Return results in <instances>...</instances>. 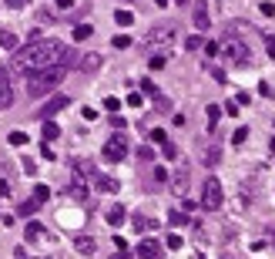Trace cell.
Here are the masks:
<instances>
[{"label":"cell","mask_w":275,"mask_h":259,"mask_svg":"<svg viewBox=\"0 0 275 259\" xmlns=\"http://www.w3.org/2000/svg\"><path fill=\"white\" fill-rule=\"evenodd\" d=\"M0 47H4V51H17V37H14L11 31H0Z\"/></svg>","instance_id":"22"},{"label":"cell","mask_w":275,"mask_h":259,"mask_svg":"<svg viewBox=\"0 0 275 259\" xmlns=\"http://www.w3.org/2000/svg\"><path fill=\"white\" fill-rule=\"evenodd\" d=\"M141 91H144V94H158V88H154V81H141Z\"/></svg>","instance_id":"43"},{"label":"cell","mask_w":275,"mask_h":259,"mask_svg":"<svg viewBox=\"0 0 275 259\" xmlns=\"http://www.w3.org/2000/svg\"><path fill=\"white\" fill-rule=\"evenodd\" d=\"M94 189H98V192H108V195H114V192L121 189V185H118V179H111V175H94Z\"/></svg>","instance_id":"14"},{"label":"cell","mask_w":275,"mask_h":259,"mask_svg":"<svg viewBox=\"0 0 275 259\" xmlns=\"http://www.w3.org/2000/svg\"><path fill=\"white\" fill-rule=\"evenodd\" d=\"M138 158H141V162H151V158H154V148L151 145H141V148H138Z\"/></svg>","instance_id":"33"},{"label":"cell","mask_w":275,"mask_h":259,"mask_svg":"<svg viewBox=\"0 0 275 259\" xmlns=\"http://www.w3.org/2000/svg\"><path fill=\"white\" fill-rule=\"evenodd\" d=\"M24 172H27V175H37V162H31V158H24Z\"/></svg>","instance_id":"41"},{"label":"cell","mask_w":275,"mask_h":259,"mask_svg":"<svg viewBox=\"0 0 275 259\" xmlns=\"http://www.w3.org/2000/svg\"><path fill=\"white\" fill-rule=\"evenodd\" d=\"M0 195H4V199L11 195V182H7V179H0Z\"/></svg>","instance_id":"47"},{"label":"cell","mask_w":275,"mask_h":259,"mask_svg":"<svg viewBox=\"0 0 275 259\" xmlns=\"http://www.w3.org/2000/svg\"><path fill=\"white\" fill-rule=\"evenodd\" d=\"M168 222L175 225V229H181V225H188V215L181 209H175V212H168Z\"/></svg>","instance_id":"23"},{"label":"cell","mask_w":275,"mask_h":259,"mask_svg":"<svg viewBox=\"0 0 275 259\" xmlns=\"http://www.w3.org/2000/svg\"><path fill=\"white\" fill-rule=\"evenodd\" d=\"M154 108H158V111H168V108H171V101H168L165 94H154Z\"/></svg>","instance_id":"34"},{"label":"cell","mask_w":275,"mask_h":259,"mask_svg":"<svg viewBox=\"0 0 275 259\" xmlns=\"http://www.w3.org/2000/svg\"><path fill=\"white\" fill-rule=\"evenodd\" d=\"M165 242H168V249H181V246H185V239L178 236V232H171V236H168Z\"/></svg>","instance_id":"32"},{"label":"cell","mask_w":275,"mask_h":259,"mask_svg":"<svg viewBox=\"0 0 275 259\" xmlns=\"http://www.w3.org/2000/svg\"><path fill=\"white\" fill-rule=\"evenodd\" d=\"M265 51H268V57H275V37L265 34Z\"/></svg>","instance_id":"40"},{"label":"cell","mask_w":275,"mask_h":259,"mask_svg":"<svg viewBox=\"0 0 275 259\" xmlns=\"http://www.w3.org/2000/svg\"><path fill=\"white\" fill-rule=\"evenodd\" d=\"M111 124H114V128L121 132V128H124V118H121V114H111Z\"/></svg>","instance_id":"49"},{"label":"cell","mask_w":275,"mask_h":259,"mask_svg":"<svg viewBox=\"0 0 275 259\" xmlns=\"http://www.w3.org/2000/svg\"><path fill=\"white\" fill-rule=\"evenodd\" d=\"M205 111H208V135H215V128H218V118H221V108H218V104H208Z\"/></svg>","instance_id":"19"},{"label":"cell","mask_w":275,"mask_h":259,"mask_svg":"<svg viewBox=\"0 0 275 259\" xmlns=\"http://www.w3.org/2000/svg\"><path fill=\"white\" fill-rule=\"evenodd\" d=\"M235 101H238V104H248V101H252V94H248V91H238V94H235Z\"/></svg>","instance_id":"45"},{"label":"cell","mask_w":275,"mask_h":259,"mask_svg":"<svg viewBox=\"0 0 275 259\" xmlns=\"http://www.w3.org/2000/svg\"><path fill=\"white\" fill-rule=\"evenodd\" d=\"M34 199H37V202L44 205L47 199H51V189H47V185H34Z\"/></svg>","instance_id":"28"},{"label":"cell","mask_w":275,"mask_h":259,"mask_svg":"<svg viewBox=\"0 0 275 259\" xmlns=\"http://www.w3.org/2000/svg\"><path fill=\"white\" fill-rule=\"evenodd\" d=\"M151 142H154V145H165L168 138H165V132H161V128H154V132H151Z\"/></svg>","instance_id":"39"},{"label":"cell","mask_w":275,"mask_h":259,"mask_svg":"<svg viewBox=\"0 0 275 259\" xmlns=\"http://www.w3.org/2000/svg\"><path fill=\"white\" fill-rule=\"evenodd\" d=\"M74 175H77V179H81V175H84V179H94L98 172H94V165L84 158V162H77V165H74Z\"/></svg>","instance_id":"20"},{"label":"cell","mask_w":275,"mask_h":259,"mask_svg":"<svg viewBox=\"0 0 275 259\" xmlns=\"http://www.w3.org/2000/svg\"><path fill=\"white\" fill-rule=\"evenodd\" d=\"M258 11H262L265 17H275V4H262V7H258Z\"/></svg>","instance_id":"46"},{"label":"cell","mask_w":275,"mask_h":259,"mask_svg":"<svg viewBox=\"0 0 275 259\" xmlns=\"http://www.w3.org/2000/svg\"><path fill=\"white\" fill-rule=\"evenodd\" d=\"M37 209H41V202H37V199H34V195H31L27 202H21V209H17V215H27V219H31V215L37 212Z\"/></svg>","instance_id":"21"},{"label":"cell","mask_w":275,"mask_h":259,"mask_svg":"<svg viewBox=\"0 0 275 259\" xmlns=\"http://www.w3.org/2000/svg\"><path fill=\"white\" fill-rule=\"evenodd\" d=\"M154 4H158V7H165V4H168V0H154Z\"/></svg>","instance_id":"54"},{"label":"cell","mask_w":275,"mask_h":259,"mask_svg":"<svg viewBox=\"0 0 275 259\" xmlns=\"http://www.w3.org/2000/svg\"><path fill=\"white\" fill-rule=\"evenodd\" d=\"M14 104V88H11V71L0 68V108H11Z\"/></svg>","instance_id":"9"},{"label":"cell","mask_w":275,"mask_h":259,"mask_svg":"<svg viewBox=\"0 0 275 259\" xmlns=\"http://www.w3.org/2000/svg\"><path fill=\"white\" fill-rule=\"evenodd\" d=\"M74 249H77V252H84V256H91V252L98 249V242H94L91 236H77L74 239Z\"/></svg>","instance_id":"16"},{"label":"cell","mask_w":275,"mask_h":259,"mask_svg":"<svg viewBox=\"0 0 275 259\" xmlns=\"http://www.w3.org/2000/svg\"><path fill=\"white\" fill-rule=\"evenodd\" d=\"M138 256L141 259H158L161 256V242H158V239H141V242H138Z\"/></svg>","instance_id":"12"},{"label":"cell","mask_w":275,"mask_h":259,"mask_svg":"<svg viewBox=\"0 0 275 259\" xmlns=\"http://www.w3.org/2000/svg\"><path fill=\"white\" fill-rule=\"evenodd\" d=\"M77 64V51L57 37H37V41H27V47H21L11 61V74H21V78H31V74H41L47 68H74Z\"/></svg>","instance_id":"1"},{"label":"cell","mask_w":275,"mask_h":259,"mask_svg":"<svg viewBox=\"0 0 275 259\" xmlns=\"http://www.w3.org/2000/svg\"><path fill=\"white\" fill-rule=\"evenodd\" d=\"M24 239H27V242H47V229H44L41 222H27Z\"/></svg>","instance_id":"13"},{"label":"cell","mask_w":275,"mask_h":259,"mask_svg":"<svg viewBox=\"0 0 275 259\" xmlns=\"http://www.w3.org/2000/svg\"><path fill=\"white\" fill-rule=\"evenodd\" d=\"M268 152H272V155H275V138H272V142H268Z\"/></svg>","instance_id":"53"},{"label":"cell","mask_w":275,"mask_h":259,"mask_svg":"<svg viewBox=\"0 0 275 259\" xmlns=\"http://www.w3.org/2000/svg\"><path fill=\"white\" fill-rule=\"evenodd\" d=\"M101 155H104V162H124V155H128V135H111L108 142H104V148H101Z\"/></svg>","instance_id":"5"},{"label":"cell","mask_w":275,"mask_h":259,"mask_svg":"<svg viewBox=\"0 0 275 259\" xmlns=\"http://www.w3.org/2000/svg\"><path fill=\"white\" fill-rule=\"evenodd\" d=\"M91 34H94V27H91V24H77V27H74V41H88Z\"/></svg>","instance_id":"24"},{"label":"cell","mask_w":275,"mask_h":259,"mask_svg":"<svg viewBox=\"0 0 275 259\" xmlns=\"http://www.w3.org/2000/svg\"><path fill=\"white\" fill-rule=\"evenodd\" d=\"M7 7H11V11H21V7H24V0H7Z\"/></svg>","instance_id":"51"},{"label":"cell","mask_w":275,"mask_h":259,"mask_svg":"<svg viewBox=\"0 0 275 259\" xmlns=\"http://www.w3.org/2000/svg\"><path fill=\"white\" fill-rule=\"evenodd\" d=\"M218 57L228 64V68H245V64L252 61V51H248V44H245L242 37L231 31V34H225L218 41Z\"/></svg>","instance_id":"2"},{"label":"cell","mask_w":275,"mask_h":259,"mask_svg":"<svg viewBox=\"0 0 275 259\" xmlns=\"http://www.w3.org/2000/svg\"><path fill=\"white\" fill-rule=\"evenodd\" d=\"M175 155H178V148L171 142H165V158H175Z\"/></svg>","instance_id":"48"},{"label":"cell","mask_w":275,"mask_h":259,"mask_svg":"<svg viewBox=\"0 0 275 259\" xmlns=\"http://www.w3.org/2000/svg\"><path fill=\"white\" fill-rule=\"evenodd\" d=\"M67 104H71V98H67V94H57V98H51V101H47L44 108H41V121L54 118V114L61 111V108H67Z\"/></svg>","instance_id":"10"},{"label":"cell","mask_w":275,"mask_h":259,"mask_svg":"<svg viewBox=\"0 0 275 259\" xmlns=\"http://www.w3.org/2000/svg\"><path fill=\"white\" fill-rule=\"evenodd\" d=\"M124 215H128V212H124V205H111L104 219H108V225H121V222H124Z\"/></svg>","instance_id":"17"},{"label":"cell","mask_w":275,"mask_h":259,"mask_svg":"<svg viewBox=\"0 0 275 259\" xmlns=\"http://www.w3.org/2000/svg\"><path fill=\"white\" fill-rule=\"evenodd\" d=\"M111 44L118 47V51H124V47H131V37H128V34H118L114 41H111Z\"/></svg>","instance_id":"31"},{"label":"cell","mask_w":275,"mask_h":259,"mask_svg":"<svg viewBox=\"0 0 275 259\" xmlns=\"http://www.w3.org/2000/svg\"><path fill=\"white\" fill-rule=\"evenodd\" d=\"M7 142H11V145H27V142H31V135H27V132H11V135H7Z\"/></svg>","instance_id":"25"},{"label":"cell","mask_w":275,"mask_h":259,"mask_svg":"<svg viewBox=\"0 0 275 259\" xmlns=\"http://www.w3.org/2000/svg\"><path fill=\"white\" fill-rule=\"evenodd\" d=\"M245 138H248V128H235V135H231V145H242Z\"/></svg>","instance_id":"35"},{"label":"cell","mask_w":275,"mask_h":259,"mask_svg":"<svg viewBox=\"0 0 275 259\" xmlns=\"http://www.w3.org/2000/svg\"><path fill=\"white\" fill-rule=\"evenodd\" d=\"M171 185H175L178 195H185V192H188V169H178L175 175H171Z\"/></svg>","instance_id":"15"},{"label":"cell","mask_w":275,"mask_h":259,"mask_svg":"<svg viewBox=\"0 0 275 259\" xmlns=\"http://www.w3.org/2000/svg\"><path fill=\"white\" fill-rule=\"evenodd\" d=\"M195 31H208L211 27V17H208V0H195Z\"/></svg>","instance_id":"8"},{"label":"cell","mask_w":275,"mask_h":259,"mask_svg":"<svg viewBox=\"0 0 275 259\" xmlns=\"http://www.w3.org/2000/svg\"><path fill=\"white\" fill-rule=\"evenodd\" d=\"M205 54H211V57H218V44H215V41H205Z\"/></svg>","instance_id":"42"},{"label":"cell","mask_w":275,"mask_h":259,"mask_svg":"<svg viewBox=\"0 0 275 259\" xmlns=\"http://www.w3.org/2000/svg\"><path fill=\"white\" fill-rule=\"evenodd\" d=\"M111 259H131V252L128 249H118V256H111Z\"/></svg>","instance_id":"52"},{"label":"cell","mask_w":275,"mask_h":259,"mask_svg":"<svg viewBox=\"0 0 275 259\" xmlns=\"http://www.w3.org/2000/svg\"><path fill=\"white\" fill-rule=\"evenodd\" d=\"M131 225H134V232H144V229H158V219H144V215H134Z\"/></svg>","instance_id":"18"},{"label":"cell","mask_w":275,"mask_h":259,"mask_svg":"<svg viewBox=\"0 0 275 259\" xmlns=\"http://www.w3.org/2000/svg\"><path fill=\"white\" fill-rule=\"evenodd\" d=\"M272 242H275V232H272Z\"/></svg>","instance_id":"55"},{"label":"cell","mask_w":275,"mask_h":259,"mask_svg":"<svg viewBox=\"0 0 275 259\" xmlns=\"http://www.w3.org/2000/svg\"><path fill=\"white\" fill-rule=\"evenodd\" d=\"M165 61H168V54H151L148 68H151V71H161V68H165Z\"/></svg>","instance_id":"29"},{"label":"cell","mask_w":275,"mask_h":259,"mask_svg":"<svg viewBox=\"0 0 275 259\" xmlns=\"http://www.w3.org/2000/svg\"><path fill=\"white\" fill-rule=\"evenodd\" d=\"M221 199H225V195H221V182L218 179H208V182H205V189H201V205H205L208 212H215V209L221 205Z\"/></svg>","instance_id":"6"},{"label":"cell","mask_w":275,"mask_h":259,"mask_svg":"<svg viewBox=\"0 0 275 259\" xmlns=\"http://www.w3.org/2000/svg\"><path fill=\"white\" fill-rule=\"evenodd\" d=\"M57 135H61V128H57V124L47 118V121H44V142H54Z\"/></svg>","instance_id":"26"},{"label":"cell","mask_w":275,"mask_h":259,"mask_svg":"<svg viewBox=\"0 0 275 259\" xmlns=\"http://www.w3.org/2000/svg\"><path fill=\"white\" fill-rule=\"evenodd\" d=\"M128 108H144V98L134 91V94H128Z\"/></svg>","instance_id":"36"},{"label":"cell","mask_w":275,"mask_h":259,"mask_svg":"<svg viewBox=\"0 0 275 259\" xmlns=\"http://www.w3.org/2000/svg\"><path fill=\"white\" fill-rule=\"evenodd\" d=\"M185 47H188V51H201V47H205V41H201L198 34H191V37L185 41Z\"/></svg>","instance_id":"30"},{"label":"cell","mask_w":275,"mask_h":259,"mask_svg":"<svg viewBox=\"0 0 275 259\" xmlns=\"http://www.w3.org/2000/svg\"><path fill=\"white\" fill-rule=\"evenodd\" d=\"M101 64H104V54H77V64H74V68L81 71V74H94Z\"/></svg>","instance_id":"7"},{"label":"cell","mask_w":275,"mask_h":259,"mask_svg":"<svg viewBox=\"0 0 275 259\" xmlns=\"http://www.w3.org/2000/svg\"><path fill=\"white\" fill-rule=\"evenodd\" d=\"M175 37H178L175 24H161V27H151V34L144 37V47H148L151 54H168L171 44H175Z\"/></svg>","instance_id":"4"},{"label":"cell","mask_w":275,"mask_h":259,"mask_svg":"<svg viewBox=\"0 0 275 259\" xmlns=\"http://www.w3.org/2000/svg\"><path fill=\"white\" fill-rule=\"evenodd\" d=\"M64 74H67V68H47L41 74H31V81H27V98H41L47 91H57V84L64 81Z\"/></svg>","instance_id":"3"},{"label":"cell","mask_w":275,"mask_h":259,"mask_svg":"<svg viewBox=\"0 0 275 259\" xmlns=\"http://www.w3.org/2000/svg\"><path fill=\"white\" fill-rule=\"evenodd\" d=\"M114 21L121 24V27H131V24H134V14L131 11H118V14H114Z\"/></svg>","instance_id":"27"},{"label":"cell","mask_w":275,"mask_h":259,"mask_svg":"<svg viewBox=\"0 0 275 259\" xmlns=\"http://www.w3.org/2000/svg\"><path fill=\"white\" fill-rule=\"evenodd\" d=\"M104 108H108L111 114H118V108H121V101H118V98H104Z\"/></svg>","instance_id":"38"},{"label":"cell","mask_w":275,"mask_h":259,"mask_svg":"<svg viewBox=\"0 0 275 259\" xmlns=\"http://www.w3.org/2000/svg\"><path fill=\"white\" fill-rule=\"evenodd\" d=\"M258 94H262V98H272V88H268V84L262 81V84H258Z\"/></svg>","instance_id":"50"},{"label":"cell","mask_w":275,"mask_h":259,"mask_svg":"<svg viewBox=\"0 0 275 259\" xmlns=\"http://www.w3.org/2000/svg\"><path fill=\"white\" fill-rule=\"evenodd\" d=\"M221 108H225V114H238V111H242V104L235 101V98H231V101H225Z\"/></svg>","instance_id":"37"},{"label":"cell","mask_w":275,"mask_h":259,"mask_svg":"<svg viewBox=\"0 0 275 259\" xmlns=\"http://www.w3.org/2000/svg\"><path fill=\"white\" fill-rule=\"evenodd\" d=\"M54 7H57V11H71V7H74V0H54Z\"/></svg>","instance_id":"44"},{"label":"cell","mask_w":275,"mask_h":259,"mask_svg":"<svg viewBox=\"0 0 275 259\" xmlns=\"http://www.w3.org/2000/svg\"><path fill=\"white\" fill-rule=\"evenodd\" d=\"M221 162V148H218V142H208V145L201 148V165L205 169H215Z\"/></svg>","instance_id":"11"}]
</instances>
